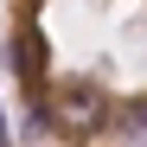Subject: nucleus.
<instances>
[{
    "instance_id": "1",
    "label": "nucleus",
    "mask_w": 147,
    "mask_h": 147,
    "mask_svg": "<svg viewBox=\"0 0 147 147\" xmlns=\"http://www.w3.org/2000/svg\"><path fill=\"white\" fill-rule=\"evenodd\" d=\"M7 77L38 147L147 141V0H0Z\"/></svg>"
},
{
    "instance_id": "2",
    "label": "nucleus",
    "mask_w": 147,
    "mask_h": 147,
    "mask_svg": "<svg viewBox=\"0 0 147 147\" xmlns=\"http://www.w3.org/2000/svg\"><path fill=\"white\" fill-rule=\"evenodd\" d=\"M0 147H7V128H0Z\"/></svg>"
}]
</instances>
